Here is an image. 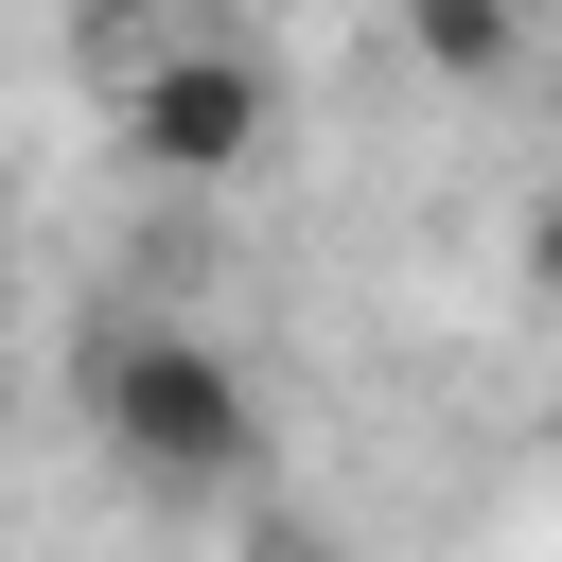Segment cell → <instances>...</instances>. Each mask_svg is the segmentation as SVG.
I'll return each instance as SVG.
<instances>
[{
  "mask_svg": "<svg viewBox=\"0 0 562 562\" xmlns=\"http://www.w3.org/2000/svg\"><path fill=\"white\" fill-rule=\"evenodd\" d=\"M88 422H105V457L140 492H246L263 474V386L211 334H176V316H123L88 351Z\"/></svg>",
  "mask_w": 562,
  "mask_h": 562,
  "instance_id": "cell-1",
  "label": "cell"
},
{
  "mask_svg": "<svg viewBox=\"0 0 562 562\" xmlns=\"http://www.w3.org/2000/svg\"><path fill=\"white\" fill-rule=\"evenodd\" d=\"M263 140H281V88H263V53H228V35H158V53L123 70V158H140V176L211 193V176H246Z\"/></svg>",
  "mask_w": 562,
  "mask_h": 562,
  "instance_id": "cell-2",
  "label": "cell"
},
{
  "mask_svg": "<svg viewBox=\"0 0 562 562\" xmlns=\"http://www.w3.org/2000/svg\"><path fill=\"white\" fill-rule=\"evenodd\" d=\"M404 53L439 88H509L527 70V0H404Z\"/></svg>",
  "mask_w": 562,
  "mask_h": 562,
  "instance_id": "cell-3",
  "label": "cell"
}]
</instances>
